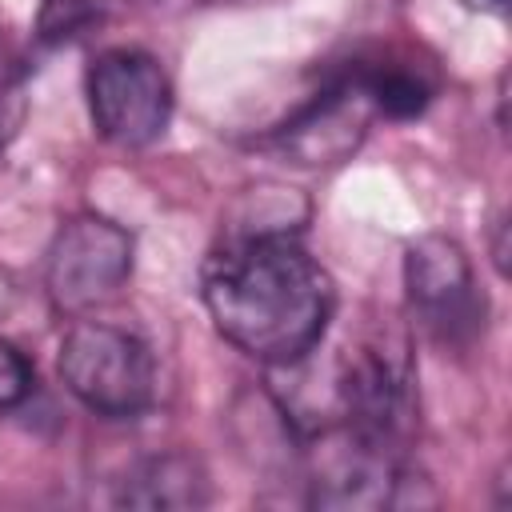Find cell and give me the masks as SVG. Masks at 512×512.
<instances>
[{
    "label": "cell",
    "mask_w": 512,
    "mask_h": 512,
    "mask_svg": "<svg viewBox=\"0 0 512 512\" xmlns=\"http://www.w3.org/2000/svg\"><path fill=\"white\" fill-rule=\"evenodd\" d=\"M116 500L128 508H200L208 500V476L200 460L184 452H164L136 464L120 480Z\"/></svg>",
    "instance_id": "8992f818"
},
{
    "label": "cell",
    "mask_w": 512,
    "mask_h": 512,
    "mask_svg": "<svg viewBox=\"0 0 512 512\" xmlns=\"http://www.w3.org/2000/svg\"><path fill=\"white\" fill-rule=\"evenodd\" d=\"M200 296L216 332L268 368L308 360L336 312L324 264L288 232H248L200 268Z\"/></svg>",
    "instance_id": "6da1fadb"
},
{
    "label": "cell",
    "mask_w": 512,
    "mask_h": 512,
    "mask_svg": "<svg viewBox=\"0 0 512 512\" xmlns=\"http://www.w3.org/2000/svg\"><path fill=\"white\" fill-rule=\"evenodd\" d=\"M356 84H360L368 108H376L392 120H412L432 100V88L424 84V76L412 68H400V64H380L372 72H356Z\"/></svg>",
    "instance_id": "52a82bcc"
},
{
    "label": "cell",
    "mask_w": 512,
    "mask_h": 512,
    "mask_svg": "<svg viewBox=\"0 0 512 512\" xmlns=\"http://www.w3.org/2000/svg\"><path fill=\"white\" fill-rule=\"evenodd\" d=\"M88 116L116 148H144L164 136L172 116V80L144 48H108L88 68Z\"/></svg>",
    "instance_id": "3957f363"
},
{
    "label": "cell",
    "mask_w": 512,
    "mask_h": 512,
    "mask_svg": "<svg viewBox=\"0 0 512 512\" xmlns=\"http://www.w3.org/2000/svg\"><path fill=\"white\" fill-rule=\"evenodd\" d=\"M460 4L472 12H504L508 8V0H460Z\"/></svg>",
    "instance_id": "9c48e42d"
},
{
    "label": "cell",
    "mask_w": 512,
    "mask_h": 512,
    "mask_svg": "<svg viewBox=\"0 0 512 512\" xmlns=\"http://www.w3.org/2000/svg\"><path fill=\"white\" fill-rule=\"evenodd\" d=\"M404 288L416 320L444 344H464L484 316L464 248L448 236H420L404 256Z\"/></svg>",
    "instance_id": "5b68a950"
},
{
    "label": "cell",
    "mask_w": 512,
    "mask_h": 512,
    "mask_svg": "<svg viewBox=\"0 0 512 512\" xmlns=\"http://www.w3.org/2000/svg\"><path fill=\"white\" fill-rule=\"evenodd\" d=\"M132 276V236L108 216L84 212L60 224L44 260V288L68 316H84L124 292Z\"/></svg>",
    "instance_id": "277c9868"
},
{
    "label": "cell",
    "mask_w": 512,
    "mask_h": 512,
    "mask_svg": "<svg viewBox=\"0 0 512 512\" xmlns=\"http://www.w3.org/2000/svg\"><path fill=\"white\" fill-rule=\"evenodd\" d=\"M32 388H36L32 360L12 340H0V412L20 408L32 396Z\"/></svg>",
    "instance_id": "ba28073f"
},
{
    "label": "cell",
    "mask_w": 512,
    "mask_h": 512,
    "mask_svg": "<svg viewBox=\"0 0 512 512\" xmlns=\"http://www.w3.org/2000/svg\"><path fill=\"white\" fill-rule=\"evenodd\" d=\"M68 392L108 420L140 416L156 396V364L140 336L104 320H76L56 356Z\"/></svg>",
    "instance_id": "7a4b0ae2"
}]
</instances>
